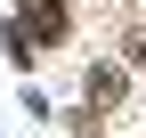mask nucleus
Masks as SVG:
<instances>
[{
  "mask_svg": "<svg viewBox=\"0 0 146 138\" xmlns=\"http://www.w3.org/2000/svg\"><path fill=\"white\" fill-rule=\"evenodd\" d=\"M81 90H89V106H114V98H122V65H89Z\"/></svg>",
  "mask_w": 146,
  "mask_h": 138,
  "instance_id": "2",
  "label": "nucleus"
},
{
  "mask_svg": "<svg viewBox=\"0 0 146 138\" xmlns=\"http://www.w3.org/2000/svg\"><path fill=\"white\" fill-rule=\"evenodd\" d=\"M33 41H65V8H57V0H25V8H16L8 57H33Z\"/></svg>",
  "mask_w": 146,
  "mask_h": 138,
  "instance_id": "1",
  "label": "nucleus"
}]
</instances>
